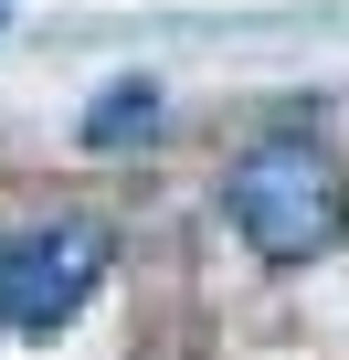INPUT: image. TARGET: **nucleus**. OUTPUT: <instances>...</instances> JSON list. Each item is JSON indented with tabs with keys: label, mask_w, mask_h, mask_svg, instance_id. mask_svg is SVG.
I'll return each mask as SVG.
<instances>
[{
	"label": "nucleus",
	"mask_w": 349,
	"mask_h": 360,
	"mask_svg": "<svg viewBox=\"0 0 349 360\" xmlns=\"http://www.w3.org/2000/svg\"><path fill=\"white\" fill-rule=\"evenodd\" d=\"M223 202H233V223H244V244H254L265 265H307V255H328L338 223H349L338 159H328L317 138H254V148L223 169Z\"/></svg>",
	"instance_id": "nucleus-1"
},
{
	"label": "nucleus",
	"mask_w": 349,
	"mask_h": 360,
	"mask_svg": "<svg viewBox=\"0 0 349 360\" xmlns=\"http://www.w3.org/2000/svg\"><path fill=\"white\" fill-rule=\"evenodd\" d=\"M106 276V223L96 212H53L43 233L22 244H0V328H22V339H53Z\"/></svg>",
	"instance_id": "nucleus-2"
},
{
	"label": "nucleus",
	"mask_w": 349,
	"mask_h": 360,
	"mask_svg": "<svg viewBox=\"0 0 349 360\" xmlns=\"http://www.w3.org/2000/svg\"><path fill=\"white\" fill-rule=\"evenodd\" d=\"M148 117H159V96H148V85H106V96H96V117H85V138H96V148H127V127H148Z\"/></svg>",
	"instance_id": "nucleus-3"
}]
</instances>
